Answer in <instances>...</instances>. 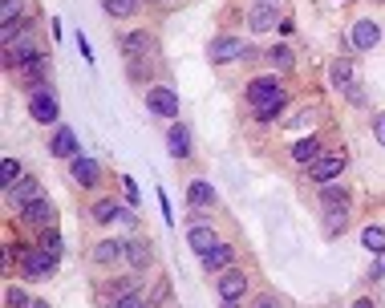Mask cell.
Returning a JSON list of instances; mask_svg holds the SVG:
<instances>
[{"mask_svg": "<svg viewBox=\"0 0 385 308\" xmlns=\"http://www.w3.org/2000/svg\"><path fill=\"white\" fill-rule=\"evenodd\" d=\"M361 244H365L369 252L382 256V252H385V227H365V231H361Z\"/></svg>", "mask_w": 385, "mask_h": 308, "instance_id": "cb8c5ba5", "label": "cell"}, {"mask_svg": "<svg viewBox=\"0 0 385 308\" xmlns=\"http://www.w3.org/2000/svg\"><path fill=\"white\" fill-rule=\"evenodd\" d=\"M320 199H325L329 207H345V203H349V195H345V191H337V187H325V191H320Z\"/></svg>", "mask_w": 385, "mask_h": 308, "instance_id": "f1b7e54d", "label": "cell"}, {"mask_svg": "<svg viewBox=\"0 0 385 308\" xmlns=\"http://www.w3.org/2000/svg\"><path fill=\"white\" fill-rule=\"evenodd\" d=\"M146 106H150V114H159V118H174L178 114V97H174V89L167 86H154L146 93Z\"/></svg>", "mask_w": 385, "mask_h": 308, "instance_id": "3957f363", "label": "cell"}, {"mask_svg": "<svg viewBox=\"0 0 385 308\" xmlns=\"http://www.w3.org/2000/svg\"><path fill=\"white\" fill-rule=\"evenodd\" d=\"M223 308H235V300H223Z\"/></svg>", "mask_w": 385, "mask_h": 308, "instance_id": "74e56055", "label": "cell"}, {"mask_svg": "<svg viewBox=\"0 0 385 308\" xmlns=\"http://www.w3.org/2000/svg\"><path fill=\"white\" fill-rule=\"evenodd\" d=\"M122 252H126V239H106V244L93 248V260H97V264H114Z\"/></svg>", "mask_w": 385, "mask_h": 308, "instance_id": "2e32d148", "label": "cell"}, {"mask_svg": "<svg viewBox=\"0 0 385 308\" xmlns=\"http://www.w3.org/2000/svg\"><path fill=\"white\" fill-rule=\"evenodd\" d=\"M316 154H320V142H316V138H300L296 146H292V158L304 163V167H312V163H316Z\"/></svg>", "mask_w": 385, "mask_h": 308, "instance_id": "e0dca14e", "label": "cell"}, {"mask_svg": "<svg viewBox=\"0 0 385 308\" xmlns=\"http://www.w3.org/2000/svg\"><path fill=\"white\" fill-rule=\"evenodd\" d=\"M114 308H142V305H138V296H122V300H114Z\"/></svg>", "mask_w": 385, "mask_h": 308, "instance_id": "d6a6232c", "label": "cell"}, {"mask_svg": "<svg viewBox=\"0 0 385 308\" xmlns=\"http://www.w3.org/2000/svg\"><path fill=\"white\" fill-rule=\"evenodd\" d=\"M244 288H248L244 272H223V276H219V296H223V300H235V296H244Z\"/></svg>", "mask_w": 385, "mask_h": 308, "instance_id": "7c38bea8", "label": "cell"}, {"mask_svg": "<svg viewBox=\"0 0 385 308\" xmlns=\"http://www.w3.org/2000/svg\"><path fill=\"white\" fill-rule=\"evenodd\" d=\"M41 248L53 256V260H61L65 256V239H61V231H53V227H45V235H41Z\"/></svg>", "mask_w": 385, "mask_h": 308, "instance_id": "7402d4cb", "label": "cell"}, {"mask_svg": "<svg viewBox=\"0 0 385 308\" xmlns=\"http://www.w3.org/2000/svg\"><path fill=\"white\" fill-rule=\"evenodd\" d=\"M256 308H276V305H272V300H259V305Z\"/></svg>", "mask_w": 385, "mask_h": 308, "instance_id": "8d00e7d4", "label": "cell"}, {"mask_svg": "<svg viewBox=\"0 0 385 308\" xmlns=\"http://www.w3.org/2000/svg\"><path fill=\"white\" fill-rule=\"evenodd\" d=\"M73 178H78L82 187H93V182L102 178V167H97L93 158H82V154H78V158H73Z\"/></svg>", "mask_w": 385, "mask_h": 308, "instance_id": "5bb4252c", "label": "cell"}, {"mask_svg": "<svg viewBox=\"0 0 385 308\" xmlns=\"http://www.w3.org/2000/svg\"><path fill=\"white\" fill-rule=\"evenodd\" d=\"M53 154H61V158H78V138L69 126H61V130L53 134Z\"/></svg>", "mask_w": 385, "mask_h": 308, "instance_id": "9a60e30c", "label": "cell"}, {"mask_svg": "<svg viewBox=\"0 0 385 308\" xmlns=\"http://www.w3.org/2000/svg\"><path fill=\"white\" fill-rule=\"evenodd\" d=\"M16 16H21V0H4V4H0V25H4V33H12V29L21 25Z\"/></svg>", "mask_w": 385, "mask_h": 308, "instance_id": "603a6c76", "label": "cell"}, {"mask_svg": "<svg viewBox=\"0 0 385 308\" xmlns=\"http://www.w3.org/2000/svg\"><path fill=\"white\" fill-rule=\"evenodd\" d=\"M122 187H126V195H130V203H138V187H134V178H122Z\"/></svg>", "mask_w": 385, "mask_h": 308, "instance_id": "836d02e7", "label": "cell"}, {"mask_svg": "<svg viewBox=\"0 0 385 308\" xmlns=\"http://www.w3.org/2000/svg\"><path fill=\"white\" fill-rule=\"evenodd\" d=\"M138 8V0H106V12L110 16H130Z\"/></svg>", "mask_w": 385, "mask_h": 308, "instance_id": "484cf974", "label": "cell"}, {"mask_svg": "<svg viewBox=\"0 0 385 308\" xmlns=\"http://www.w3.org/2000/svg\"><path fill=\"white\" fill-rule=\"evenodd\" d=\"M252 29L264 33V29H280V12H276V4H252Z\"/></svg>", "mask_w": 385, "mask_h": 308, "instance_id": "9c48e42d", "label": "cell"}, {"mask_svg": "<svg viewBox=\"0 0 385 308\" xmlns=\"http://www.w3.org/2000/svg\"><path fill=\"white\" fill-rule=\"evenodd\" d=\"M377 276H385V252L377 256V264H373V280H377Z\"/></svg>", "mask_w": 385, "mask_h": 308, "instance_id": "e575fe53", "label": "cell"}, {"mask_svg": "<svg viewBox=\"0 0 385 308\" xmlns=\"http://www.w3.org/2000/svg\"><path fill=\"white\" fill-rule=\"evenodd\" d=\"M345 171V154H329V158H316L312 167H308V175H312V182L316 187H325L329 178H337Z\"/></svg>", "mask_w": 385, "mask_h": 308, "instance_id": "5b68a950", "label": "cell"}, {"mask_svg": "<svg viewBox=\"0 0 385 308\" xmlns=\"http://www.w3.org/2000/svg\"><path fill=\"white\" fill-rule=\"evenodd\" d=\"M21 268H25V276H49V272L57 268V260H53L45 248H33V252L21 256Z\"/></svg>", "mask_w": 385, "mask_h": 308, "instance_id": "52a82bcc", "label": "cell"}, {"mask_svg": "<svg viewBox=\"0 0 385 308\" xmlns=\"http://www.w3.org/2000/svg\"><path fill=\"white\" fill-rule=\"evenodd\" d=\"M187 244H191V252H199V256H207L215 244H219V235H215L211 227H191L187 231Z\"/></svg>", "mask_w": 385, "mask_h": 308, "instance_id": "30bf717a", "label": "cell"}, {"mask_svg": "<svg viewBox=\"0 0 385 308\" xmlns=\"http://www.w3.org/2000/svg\"><path fill=\"white\" fill-rule=\"evenodd\" d=\"M0 175H4V187H16V182H21V167H16L12 158H4V163H0Z\"/></svg>", "mask_w": 385, "mask_h": 308, "instance_id": "4316f807", "label": "cell"}, {"mask_svg": "<svg viewBox=\"0 0 385 308\" xmlns=\"http://www.w3.org/2000/svg\"><path fill=\"white\" fill-rule=\"evenodd\" d=\"M78 49H82V57H86L89 65H93V49H89V41H86V37H78Z\"/></svg>", "mask_w": 385, "mask_h": 308, "instance_id": "1f68e13d", "label": "cell"}, {"mask_svg": "<svg viewBox=\"0 0 385 308\" xmlns=\"http://www.w3.org/2000/svg\"><path fill=\"white\" fill-rule=\"evenodd\" d=\"M248 102L256 106V118L272 122V118L284 110V89H280L276 78H256V82L248 86Z\"/></svg>", "mask_w": 385, "mask_h": 308, "instance_id": "6da1fadb", "label": "cell"}, {"mask_svg": "<svg viewBox=\"0 0 385 308\" xmlns=\"http://www.w3.org/2000/svg\"><path fill=\"white\" fill-rule=\"evenodd\" d=\"M122 220V207L114 203V199H102V203H93V223H114Z\"/></svg>", "mask_w": 385, "mask_h": 308, "instance_id": "44dd1931", "label": "cell"}, {"mask_svg": "<svg viewBox=\"0 0 385 308\" xmlns=\"http://www.w3.org/2000/svg\"><path fill=\"white\" fill-rule=\"evenodd\" d=\"M29 110H33L37 122H57V118H61V110H57V102H53L49 86H33V89H29Z\"/></svg>", "mask_w": 385, "mask_h": 308, "instance_id": "7a4b0ae2", "label": "cell"}, {"mask_svg": "<svg viewBox=\"0 0 385 308\" xmlns=\"http://www.w3.org/2000/svg\"><path fill=\"white\" fill-rule=\"evenodd\" d=\"M231 256H235V252H231L227 244H215L211 252L203 256V268H211V272H219V268H227V264H231Z\"/></svg>", "mask_w": 385, "mask_h": 308, "instance_id": "ffe728a7", "label": "cell"}, {"mask_svg": "<svg viewBox=\"0 0 385 308\" xmlns=\"http://www.w3.org/2000/svg\"><path fill=\"white\" fill-rule=\"evenodd\" d=\"M21 211H25V220L37 223V227H49V223L57 220V215H53V203H49V199H37V203H29V207H21Z\"/></svg>", "mask_w": 385, "mask_h": 308, "instance_id": "4fadbf2b", "label": "cell"}, {"mask_svg": "<svg viewBox=\"0 0 385 308\" xmlns=\"http://www.w3.org/2000/svg\"><path fill=\"white\" fill-rule=\"evenodd\" d=\"M377 41H382V25H377V21H357V25L349 29V45H353V49H373Z\"/></svg>", "mask_w": 385, "mask_h": 308, "instance_id": "277c9868", "label": "cell"}, {"mask_svg": "<svg viewBox=\"0 0 385 308\" xmlns=\"http://www.w3.org/2000/svg\"><path fill=\"white\" fill-rule=\"evenodd\" d=\"M329 78H333V89H341V93L353 97V82H357L353 57H337V61H333V69H329Z\"/></svg>", "mask_w": 385, "mask_h": 308, "instance_id": "8992f818", "label": "cell"}, {"mask_svg": "<svg viewBox=\"0 0 385 308\" xmlns=\"http://www.w3.org/2000/svg\"><path fill=\"white\" fill-rule=\"evenodd\" d=\"M211 61H240V57H248V45L235 41V37H219V41H211Z\"/></svg>", "mask_w": 385, "mask_h": 308, "instance_id": "ba28073f", "label": "cell"}, {"mask_svg": "<svg viewBox=\"0 0 385 308\" xmlns=\"http://www.w3.org/2000/svg\"><path fill=\"white\" fill-rule=\"evenodd\" d=\"M12 199H16L21 207H29V203H37V199H41V187H37L33 178H21V182L12 187Z\"/></svg>", "mask_w": 385, "mask_h": 308, "instance_id": "ac0fdd59", "label": "cell"}, {"mask_svg": "<svg viewBox=\"0 0 385 308\" xmlns=\"http://www.w3.org/2000/svg\"><path fill=\"white\" fill-rule=\"evenodd\" d=\"M8 305H12V308H29V300H25L21 288H12V292H8Z\"/></svg>", "mask_w": 385, "mask_h": 308, "instance_id": "f546056e", "label": "cell"}, {"mask_svg": "<svg viewBox=\"0 0 385 308\" xmlns=\"http://www.w3.org/2000/svg\"><path fill=\"white\" fill-rule=\"evenodd\" d=\"M268 57H272V65H276V69H292V49H288V45H276Z\"/></svg>", "mask_w": 385, "mask_h": 308, "instance_id": "d4e9b609", "label": "cell"}, {"mask_svg": "<svg viewBox=\"0 0 385 308\" xmlns=\"http://www.w3.org/2000/svg\"><path fill=\"white\" fill-rule=\"evenodd\" d=\"M353 308H373V300H357Z\"/></svg>", "mask_w": 385, "mask_h": 308, "instance_id": "d590c367", "label": "cell"}, {"mask_svg": "<svg viewBox=\"0 0 385 308\" xmlns=\"http://www.w3.org/2000/svg\"><path fill=\"white\" fill-rule=\"evenodd\" d=\"M29 308H41V305H29Z\"/></svg>", "mask_w": 385, "mask_h": 308, "instance_id": "f35d334b", "label": "cell"}, {"mask_svg": "<svg viewBox=\"0 0 385 308\" xmlns=\"http://www.w3.org/2000/svg\"><path fill=\"white\" fill-rule=\"evenodd\" d=\"M187 199H191V203H199V207H211V203H215V191H211V182H203V178H195V182L187 187Z\"/></svg>", "mask_w": 385, "mask_h": 308, "instance_id": "d6986e66", "label": "cell"}, {"mask_svg": "<svg viewBox=\"0 0 385 308\" xmlns=\"http://www.w3.org/2000/svg\"><path fill=\"white\" fill-rule=\"evenodd\" d=\"M373 138L385 146V114H377V118H373Z\"/></svg>", "mask_w": 385, "mask_h": 308, "instance_id": "4dcf8cb0", "label": "cell"}, {"mask_svg": "<svg viewBox=\"0 0 385 308\" xmlns=\"http://www.w3.org/2000/svg\"><path fill=\"white\" fill-rule=\"evenodd\" d=\"M167 146H171L174 158H187V154H191V130H187L183 122H174L171 134H167Z\"/></svg>", "mask_w": 385, "mask_h": 308, "instance_id": "8fae6325", "label": "cell"}, {"mask_svg": "<svg viewBox=\"0 0 385 308\" xmlns=\"http://www.w3.org/2000/svg\"><path fill=\"white\" fill-rule=\"evenodd\" d=\"M325 220H329V235H337V231L345 227V207H329Z\"/></svg>", "mask_w": 385, "mask_h": 308, "instance_id": "83f0119b", "label": "cell"}]
</instances>
